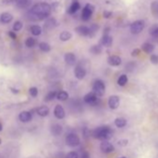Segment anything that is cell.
<instances>
[{
  "instance_id": "obj_1",
  "label": "cell",
  "mask_w": 158,
  "mask_h": 158,
  "mask_svg": "<svg viewBox=\"0 0 158 158\" xmlns=\"http://www.w3.org/2000/svg\"><path fill=\"white\" fill-rule=\"evenodd\" d=\"M51 11V6L46 2H41L34 5L30 10L31 19L33 21H42L47 19Z\"/></svg>"
},
{
  "instance_id": "obj_2",
  "label": "cell",
  "mask_w": 158,
  "mask_h": 158,
  "mask_svg": "<svg viewBox=\"0 0 158 158\" xmlns=\"http://www.w3.org/2000/svg\"><path fill=\"white\" fill-rule=\"evenodd\" d=\"M113 135H114V131L108 126L99 127L92 131V137L98 139H102L103 141L110 139L113 137Z\"/></svg>"
},
{
  "instance_id": "obj_3",
  "label": "cell",
  "mask_w": 158,
  "mask_h": 158,
  "mask_svg": "<svg viewBox=\"0 0 158 158\" xmlns=\"http://www.w3.org/2000/svg\"><path fill=\"white\" fill-rule=\"evenodd\" d=\"M105 84L102 80H100V79H97V80L94 81L93 86H92V92H94L98 97H102L104 95L105 93Z\"/></svg>"
},
{
  "instance_id": "obj_4",
  "label": "cell",
  "mask_w": 158,
  "mask_h": 158,
  "mask_svg": "<svg viewBox=\"0 0 158 158\" xmlns=\"http://www.w3.org/2000/svg\"><path fill=\"white\" fill-rule=\"evenodd\" d=\"M66 144L70 147H75L80 144V139L74 133H70L65 138Z\"/></svg>"
},
{
  "instance_id": "obj_5",
  "label": "cell",
  "mask_w": 158,
  "mask_h": 158,
  "mask_svg": "<svg viewBox=\"0 0 158 158\" xmlns=\"http://www.w3.org/2000/svg\"><path fill=\"white\" fill-rule=\"evenodd\" d=\"M94 10H95V8H94L93 5H91V4H87V5L85 6V8L83 9V11H82V15H81L82 20L85 21V22L89 21V20L91 18V16H92Z\"/></svg>"
},
{
  "instance_id": "obj_6",
  "label": "cell",
  "mask_w": 158,
  "mask_h": 158,
  "mask_svg": "<svg viewBox=\"0 0 158 158\" xmlns=\"http://www.w3.org/2000/svg\"><path fill=\"white\" fill-rule=\"evenodd\" d=\"M144 22L143 21H136L134 23H131L130 25V32L133 35H138L139 33L142 32V30L144 29Z\"/></svg>"
},
{
  "instance_id": "obj_7",
  "label": "cell",
  "mask_w": 158,
  "mask_h": 158,
  "mask_svg": "<svg viewBox=\"0 0 158 158\" xmlns=\"http://www.w3.org/2000/svg\"><path fill=\"white\" fill-rule=\"evenodd\" d=\"M84 102L89 105H96L99 103V98L94 92H89L84 97Z\"/></svg>"
},
{
  "instance_id": "obj_8",
  "label": "cell",
  "mask_w": 158,
  "mask_h": 158,
  "mask_svg": "<svg viewBox=\"0 0 158 158\" xmlns=\"http://www.w3.org/2000/svg\"><path fill=\"white\" fill-rule=\"evenodd\" d=\"M74 76L78 79V80H82V79L85 78L86 74H87V71L84 67L80 66V65H77L75 68H74Z\"/></svg>"
},
{
  "instance_id": "obj_9",
  "label": "cell",
  "mask_w": 158,
  "mask_h": 158,
  "mask_svg": "<svg viewBox=\"0 0 158 158\" xmlns=\"http://www.w3.org/2000/svg\"><path fill=\"white\" fill-rule=\"evenodd\" d=\"M120 104V99L116 95H113L109 98L108 100V105L112 110H115L119 107Z\"/></svg>"
},
{
  "instance_id": "obj_10",
  "label": "cell",
  "mask_w": 158,
  "mask_h": 158,
  "mask_svg": "<svg viewBox=\"0 0 158 158\" xmlns=\"http://www.w3.org/2000/svg\"><path fill=\"white\" fill-rule=\"evenodd\" d=\"M100 148H101L102 152H104V153H110V152H113L114 151V146L112 143L108 142L107 140L102 141V142L101 143Z\"/></svg>"
},
{
  "instance_id": "obj_11",
  "label": "cell",
  "mask_w": 158,
  "mask_h": 158,
  "mask_svg": "<svg viewBox=\"0 0 158 158\" xmlns=\"http://www.w3.org/2000/svg\"><path fill=\"white\" fill-rule=\"evenodd\" d=\"M57 25V21L55 18H49V19H47L45 23H44V28L46 31H50L52 30L53 28H55Z\"/></svg>"
},
{
  "instance_id": "obj_12",
  "label": "cell",
  "mask_w": 158,
  "mask_h": 158,
  "mask_svg": "<svg viewBox=\"0 0 158 158\" xmlns=\"http://www.w3.org/2000/svg\"><path fill=\"white\" fill-rule=\"evenodd\" d=\"M64 60H65V62H66L68 65L73 66V65H74L75 62H76V57H75V55H74L73 53L68 52V53H66V54L64 55Z\"/></svg>"
},
{
  "instance_id": "obj_13",
  "label": "cell",
  "mask_w": 158,
  "mask_h": 158,
  "mask_svg": "<svg viewBox=\"0 0 158 158\" xmlns=\"http://www.w3.org/2000/svg\"><path fill=\"white\" fill-rule=\"evenodd\" d=\"M33 118V115L31 114V112H27V111H23L19 114V119L21 122L23 123H27L30 122Z\"/></svg>"
},
{
  "instance_id": "obj_14",
  "label": "cell",
  "mask_w": 158,
  "mask_h": 158,
  "mask_svg": "<svg viewBox=\"0 0 158 158\" xmlns=\"http://www.w3.org/2000/svg\"><path fill=\"white\" fill-rule=\"evenodd\" d=\"M107 61L111 66H119L122 62V60L117 55H112L108 58Z\"/></svg>"
},
{
  "instance_id": "obj_15",
  "label": "cell",
  "mask_w": 158,
  "mask_h": 158,
  "mask_svg": "<svg viewBox=\"0 0 158 158\" xmlns=\"http://www.w3.org/2000/svg\"><path fill=\"white\" fill-rule=\"evenodd\" d=\"M54 115L58 119H62L65 116V111L61 105H56L54 109Z\"/></svg>"
},
{
  "instance_id": "obj_16",
  "label": "cell",
  "mask_w": 158,
  "mask_h": 158,
  "mask_svg": "<svg viewBox=\"0 0 158 158\" xmlns=\"http://www.w3.org/2000/svg\"><path fill=\"white\" fill-rule=\"evenodd\" d=\"M112 44H113V37L109 35H103V36L101 39V45L109 48L112 46Z\"/></svg>"
},
{
  "instance_id": "obj_17",
  "label": "cell",
  "mask_w": 158,
  "mask_h": 158,
  "mask_svg": "<svg viewBox=\"0 0 158 158\" xmlns=\"http://www.w3.org/2000/svg\"><path fill=\"white\" fill-rule=\"evenodd\" d=\"M12 20H13V16L9 12H4L0 15V22L2 23H5V24L10 23V22H12Z\"/></svg>"
},
{
  "instance_id": "obj_18",
  "label": "cell",
  "mask_w": 158,
  "mask_h": 158,
  "mask_svg": "<svg viewBox=\"0 0 158 158\" xmlns=\"http://www.w3.org/2000/svg\"><path fill=\"white\" fill-rule=\"evenodd\" d=\"M75 32L80 35L82 36H89V29L88 26H85V25H81V26H78L76 29H75Z\"/></svg>"
},
{
  "instance_id": "obj_19",
  "label": "cell",
  "mask_w": 158,
  "mask_h": 158,
  "mask_svg": "<svg viewBox=\"0 0 158 158\" xmlns=\"http://www.w3.org/2000/svg\"><path fill=\"white\" fill-rule=\"evenodd\" d=\"M35 111H36V114L41 117H46L49 114V108L48 106H41L39 108H37Z\"/></svg>"
},
{
  "instance_id": "obj_20",
  "label": "cell",
  "mask_w": 158,
  "mask_h": 158,
  "mask_svg": "<svg viewBox=\"0 0 158 158\" xmlns=\"http://www.w3.org/2000/svg\"><path fill=\"white\" fill-rule=\"evenodd\" d=\"M50 131H51V134L53 136H59L61 134L62 132V127L59 124H54L51 128H50Z\"/></svg>"
},
{
  "instance_id": "obj_21",
  "label": "cell",
  "mask_w": 158,
  "mask_h": 158,
  "mask_svg": "<svg viewBox=\"0 0 158 158\" xmlns=\"http://www.w3.org/2000/svg\"><path fill=\"white\" fill-rule=\"evenodd\" d=\"M79 9H80V4L74 0V1L71 4L70 8L68 10V13L69 14H74V13H76L78 11Z\"/></svg>"
},
{
  "instance_id": "obj_22",
  "label": "cell",
  "mask_w": 158,
  "mask_h": 158,
  "mask_svg": "<svg viewBox=\"0 0 158 158\" xmlns=\"http://www.w3.org/2000/svg\"><path fill=\"white\" fill-rule=\"evenodd\" d=\"M141 49H142L145 53L150 54V53H152V52L153 51L154 46H153L152 44H151V43H144V44L141 46Z\"/></svg>"
},
{
  "instance_id": "obj_23",
  "label": "cell",
  "mask_w": 158,
  "mask_h": 158,
  "mask_svg": "<svg viewBox=\"0 0 158 158\" xmlns=\"http://www.w3.org/2000/svg\"><path fill=\"white\" fill-rule=\"evenodd\" d=\"M30 31H31L32 35H35V36H38V35H40L41 33H42V28H41L39 25L35 24V25H32V26H31Z\"/></svg>"
},
{
  "instance_id": "obj_24",
  "label": "cell",
  "mask_w": 158,
  "mask_h": 158,
  "mask_svg": "<svg viewBox=\"0 0 158 158\" xmlns=\"http://www.w3.org/2000/svg\"><path fill=\"white\" fill-rule=\"evenodd\" d=\"M68 98H69V94H68V92H66V91H64V90L59 91V92L57 93V96H56V99L59 100V101H60V102H64V101H66Z\"/></svg>"
},
{
  "instance_id": "obj_25",
  "label": "cell",
  "mask_w": 158,
  "mask_h": 158,
  "mask_svg": "<svg viewBox=\"0 0 158 158\" xmlns=\"http://www.w3.org/2000/svg\"><path fill=\"white\" fill-rule=\"evenodd\" d=\"M72 38V34L68 31H63L60 34V39L63 42H66Z\"/></svg>"
},
{
  "instance_id": "obj_26",
  "label": "cell",
  "mask_w": 158,
  "mask_h": 158,
  "mask_svg": "<svg viewBox=\"0 0 158 158\" xmlns=\"http://www.w3.org/2000/svg\"><path fill=\"white\" fill-rule=\"evenodd\" d=\"M30 2H31V0H15L16 6L19 8H22V9L28 7Z\"/></svg>"
},
{
  "instance_id": "obj_27",
  "label": "cell",
  "mask_w": 158,
  "mask_h": 158,
  "mask_svg": "<svg viewBox=\"0 0 158 158\" xmlns=\"http://www.w3.org/2000/svg\"><path fill=\"white\" fill-rule=\"evenodd\" d=\"M127 81H128L127 76L126 74H121V75L119 76V78L117 79V84H118L120 87H124V86L127 85Z\"/></svg>"
},
{
  "instance_id": "obj_28",
  "label": "cell",
  "mask_w": 158,
  "mask_h": 158,
  "mask_svg": "<svg viewBox=\"0 0 158 158\" xmlns=\"http://www.w3.org/2000/svg\"><path fill=\"white\" fill-rule=\"evenodd\" d=\"M114 124L117 127H124L127 125V120L123 117H118L114 120Z\"/></svg>"
},
{
  "instance_id": "obj_29",
  "label": "cell",
  "mask_w": 158,
  "mask_h": 158,
  "mask_svg": "<svg viewBox=\"0 0 158 158\" xmlns=\"http://www.w3.org/2000/svg\"><path fill=\"white\" fill-rule=\"evenodd\" d=\"M56 96H57V92L56 91H50V92H48L46 96H45V99H44V101L45 102H51V101H53L54 99H56Z\"/></svg>"
},
{
  "instance_id": "obj_30",
  "label": "cell",
  "mask_w": 158,
  "mask_h": 158,
  "mask_svg": "<svg viewBox=\"0 0 158 158\" xmlns=\"http://www.w3.org/2000/svg\"><path fill=\"white\" fill-rule=\"evenodd\" d=\"M151 10L153 16L158 17V2L154 1L151 4Z\"/></svg>"
},
{
  "instance_id": "obj_31",
  "label": "cell",
  "mask_w": 158,
  "mask_h": 158,
  "mask_svg": "<svg viewBox=\"0 0 158 158\" xmlns=\"http://www.w3.org/2000/svg\"><path fill=\"white\" fill-rule=\"evenodd\" d=\"M39 48L43 51V52H49L50 51V46L49 44L46 43V42H41L38 44Z\"/></svg>"
},
{
  "instance_id": "obj_32",
  "label": "cell",
  "mask_w": 158,
  "mask_h": 158,
  "mask_svg": "<svg viewBox=\"0 0 158 158\" xmlns=\"http://www.w3.org/2000/svg\"><path fill=\"white\" fill-rule=\"evenodd\" d=\"M36 40L34 38V37H28L26 40H25V46L27 48H33L36 45Z\"/></svg>"
},
{
  "instance_id": "obj_33",
  "label": "cell",
  "mask_w": 158,
  "mask_h": 158,
  "mask_svg": "<svg viewBox=\"0 0 158 158\" xmlns=\"http://www.w3.org/2000/svg\"><path fill=\"white\" fill-rule=\"evenodd\" d=\"M89 36L93 37V36L95 35V34H96V33L98 32V30H99V25H97V24H92L90 27H89Z\"/></svg>"
},
{
  "instance_id": "obj_34",
  "label": "cell",
  "mask_w": 158,
  "mask_h": 158,
  "mask_svg": "<svg viewBox=\"0 0 158 158\" xmlns=\"http://www.w3.org/2000/svg\"><path fill=\"white\" fill-rule=\"evenodd\" d=\"M89 50L92 54L98 55V54H101V52H102V47L100 45H94L90 48Z\"/></svg>"
},
{
  "instance_id": "obj_35",
  "label": "cell",
  "mask_w": 158,
  "mask_h": 158,
  "mask_svg": "<svg viewBox=\"0 0 158 158\" xmlns=\"http://www.w3.org/2000/svg\"><path fill=\"white\" fill-rule=\"evenodd\" d=\"M23 27V23H22V22H19V21H17V22H16V23H14V24H13V31H15V32L21 31Z\"/></svg>"
},
{
  "instance_id": "obj_36",
  "label": "cell",
  "mask_w": 158,
  "mask_h": 158,
  "mask_svg": "<svg viewBox=\"0 0 158 158\" xmlns=\"http://www.w3.org/2000/svg\"><path fill=\"white\" fill-rule=\"evenodd\" d=\"M29 94H30L32 97L35 98V97L38 95V89H37V88H35V87L30 88V89H29Z\"/></svg>"
},
{
  "instance_id": "obj_37",
  "label": "cell",
  "mask_w": 158,
  "mask_h": 158,
  "mask_svg": "<svg viewBox=\"0 0 158 158\" xmlns=\"http://www.w3.org/2000/svg\"><path fill=\"white\" fill-rule=\"evenodd\" d=\"M65 158H79V156L76 152H70L65 155Z\"/></svg>"
},
{
  "instance_id": "obj_38",
  "label": "cell",
  "mask_w": 158,
  "mask_h": 158,
  "mask_svg": "<svg viewBox=\"0 0 158 158\" xmlns=\"http://www.w3.org/2000/svg\"><path fill=\"white\" fill-rule=\"evenodd\" d=\"M151 62L153 63V64H158V56L157 55H152L151 56Z\"/></svg>"
},
{
  "instance_id": "obj_39",
  "label": "cell",
  "mask_w": 158,
  "mask_h": 158,
  "mask_svg": "<svg viewBox=\"0 0 158 158\" xmlns=\"http://www.w3.org/2000/svg\"><path fill=\"white\" fill-rule=\"evenodd\" d=\"M151 35L154 37H158V27H154L151 29Z\"/></svg>"
},
{
  "instance_id": "obj_40",
  "label": "cell",
  "mask_w": 158,
  "mask_h": 158,
  "mask_svg": "<svg viewBox=\"0 0 158 158\" xmlns=\"http://www.w3.org/2000/svg\"><path fill=\"white\" fill-rule=\"evenodd\" d=\"M127 143H128V140L126 139H120V140H118V142H117V144H118L119 146H121V147L127 146Z\"/></svg>"
},
{
  "instance_id": "obj_41",
  "label": "cell",
  "mask_w": 158,
  "mask_h": 158,
  "mask_svg": "<svg viewBox=\"0 0 158 158\" xmlns=\"http://www.w3.org/2000/svg\"><path fill=\"white\" fill-rule=\"evenodd\" d=\"M139 53H140V49H139V48H135V49H133V51L131 52V55H132L133 57H136V56H139Z\"/></svg>"
},
{
  "instance_id": "obj_42",
  "label": "cell",
  "mask_w": 158,
  "mask_h": 158,
  "mask_svg": "<svg viewBox=\"0 0 158 158\" xmlns=\"http://www.w3.org/2000/svg\"><path fill=\"white\" fill-rule=\"evenodd\" d=\"M8 35H9V36H10V38H12V39H16V38H17V35H16L14 32H11V31H10V32L8 33Z\"/></svg>"
},
{
  "instance_id": "obj_43",
  "label": "cell",
  "mask_w": 158,
  "mask_h": 158,
  "mask_svg": "<svg viewBox=\"0 0 158 158\" xmlns=\"http://www.w3.org/2000/svg\"><path fill=\"white\" fill-rule=\"evenodd\" d=\"M103 16H104V18H110L112 16V12L111 11H108V10H105L103 12Z\"/></svg>"
},
{
  "instance_id": "obj_44",
  "label": "cell",
  "mask_w": 158,
  "mask_h": 158,
  "mask_svg": "<svg viewBox=\"0 0 158 158\" xmlns=\"http://www.w3.org/2000/svg\"><path fill=\"white\" fill-rule=\"evenodd\" d=\"M81 158H89V153L88 152H84L82 153Z\"/></svg>"
},
{
  "instance_id": "obj_45",
  "label": "cell",
  "mask_w": 158,
  "mask_h": 158,
  "mask_svg": "<svg viewBox=\"0 0 158 158\" xmlns=\"http://www.w3.org/2000/svg\"><path fill=\"white\" fill-rule=\"evenodd\" d=\"M10 90H11V92H12V93H14V94H18V93L20 92V90H19V89H14V88H10Z\"/></svg>"
},
{
  "instance_id": "obj_46",
  "label": "cell",
  "mask_w": 158,
  "mask_h": 158,
  "mask_svg": "<svg viewBox=\"0 0 158 158\" xmlns=\"http://www.w3.org/2000/svg\"><path fill=\"white\" fill-rule=\"evenodd\" d=\"M3 1H4V3H6V4H9V3H11V2L15 1V0H3Z\"/></svg>"
},
{
  "instance_id": "obj_47",
  "label": "cell",
  "mask_w": 158,
  "mask_h": 158,
  "mask_svg": "<svg viewBox=\"0 0 158 158\" xmlns=\"http://www.w3.org/2000/svg\"><path fill=\"white\" fill-rule=\"evenodd\" d=\"M2 130V125H1V123H0V131Z\"/></svg>"
},
{
  "instance_id": "obj_48",
  "label": "cell",
  "mask_w": 158,
  "mask_h": 158,
  "mask_svg": "<svg viewBox=\"0 0 158 158\" xmlns=\"http://www.w3.org/2000/svg\"><path fill=\"white\" fill-rule=\"evenodd\" d=\"M119 158H127L126 156H122V157H119Z\"/></svg>"
},
{
  "instance_id": "obj_49",
  "label": "cell",
  "mask_w": 158,
  "mask_h": 158,
  "mask_svg": "<svg viewBox=\"0 0 158 158\" xmlns=\"http://www.w3.org/2000/svg\"><path fill=\"white\" fill-rule=\"evenodd\" d=\"M2 143V140H1V139H0V144H1Z\"/></svg>"
}]
</instances>
